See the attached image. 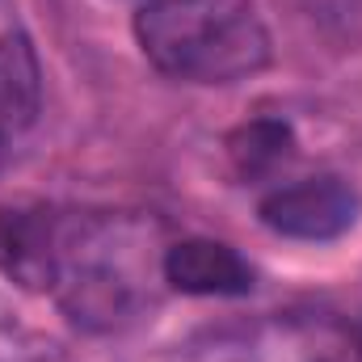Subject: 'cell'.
Segmentation results:
<instances>
[{
  "mask_svg": "<svg viewBox=\"0 0 362 362\" xmlns=\"http://www.w3.org/2000/svg\"><path fill=\"white\" fill-rule=\"evenodd\" d=\"M152 223L131 215L59 211L47 295H55L72 325L93 333L131 325L152 303V274L165 257H152Z\"/></svg>",
  "mask_w": 362,
  "mask_h": 362,
  "instance_id": "1",
  "label": "cell"
},
{
  "mask_svg": "<svg viewBox=\"0 0 362 362\" xmlns=\"http://www.w3.org/2000/svg\"><path fill=\"white\" fill-rule=\"evenodd\" d=\"M262 223L274 236L286 240H337L346 236L362 215V194L346 177L320 173V177H303L291 185H278L262 198L257 206Z\"/></svg>",
  "mask_w": 362,
  "mask_h": 362,
  "instance_id": "3",
  "label": "cell"
},
{
  "mask_svg": "<svg viewBox=\"0 0 362 362\" xmlns=\"http://www.w3.org/2000/svg\"><path fill=\"white\" fill-rule=\"evenodd\" d=\"M51 206H4L0 211V270L25 291L47 295L51 278V245H55Z\"/></svg>",
  "mask_w": 362,
  "mask_h": 362,
  "instance_id": "6",
  "label": "cell"
},
{
  "mask_svg": "<svg viewBox=\"0 0 362 362\" xmlns=\"http://www.w3.org/2000/svg\"><path fill=\"white\" fill-rule=\"evenodd\" d=\"M165 282L181 295L198 299H228V295H249L253 291V266L223 240H177L160 257Z\"/></svg>",
  "mask_w": 362,
  "mask_h": 362,
  "instance_id": "4",
  "label": "cell"
},
{
  "mask_svg": "<svg viewBox=\"0 0 362 362\" xmlns=\"http://www.w3.org/2000/svg\"><path fill=\"white\" fill-rule=\"evenodd\" d=\"M135 42L160 76L185 85H236L270 64L257 0H148Z\"/></svg>",
  "mask_w": 362,
  "mask_h": 362,
  "instance_id": "2",
  "label": "cell"
},
{
  "mask_svg": "<svg viewBox=\"0 0 362 362\" xmlns=\"http://www.w3.org/2000/svg\"><path fill=\"white\" fill-rule=\"evenodd\" d=\"M42 110V64L30 34L13 30L0 38V152H8Z\"/></svg>",
  "mask_w": 362,
  "mask_h": 362,
  "instance_id": "5",
  "label": "cell"
},
{
  "mask_svg": "<svg viewBox=\"0 0 362 362\" xmlns=\"http://www.w3.org/2000/svg\"><path fill=\"white\" fill-rule=\"evenodd\" d=\"M295 131L282 118H253L228 135V160L245 181H262L291 160Z\"/></svg>",
  "mask_w": 362,
  "mask_h": 362,
  "instance_id": "7",
  "label": "cell"
},
{
  "mask_svg": "<svg viewBox=\"0 0 362 362\" xmlns=\"http://www.w3.org/2000/svg\"><path fill=\"white\" fill-rule=\"evenodd\" d=\"M4 156H8V152H0V160H4Z\"/></svg>",
  "mask_w": 362,
  "mask_h": 362,
  "instance_id": "8",
  "label": "cell"
}]
</instances>
